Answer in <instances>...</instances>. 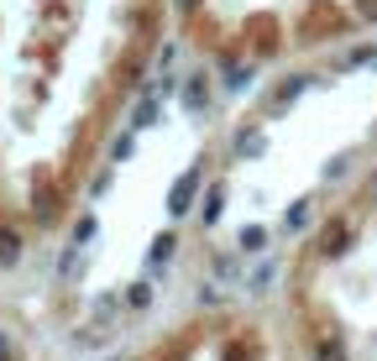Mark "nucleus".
Returning <instances> with one entry per match:
<instances>
[{
    "instance_id": "1",
    "label": "nucleus",
    "mask_w": 377,
    "mask_h": 361,
    "mask_svg": "<svg viewBox=\"0 0 377 361\" xmlns=\"http://www.w3.org/2000/svg\"><path fill=\"white\" fill-rule=\"evenodd\" d=\"M194 188H200V173H184L173 184V194H168V210L173 215H188V199H194Z\"/></svg>"
},
{
    "instance_id": "2",
    "label": "nucleus",
    "mask_w": 377,
    "mask_h": 361,
    "mask_svg": "<svg viewBox=\"0 0 377 361\" xmlns=\"http://www.w3.org/2000/svg\"><path fill=\"white\" fill-rule=\"evenodd\" d=\"M152 116H157V89L137 105V121H131V126H137V131H141V126H152Z\"/></svg>"
},
{
    "instance_id": "3",
    "label": "nucleus",
    "mask_w": 377,
    "mask_h": 361,
    "mask_svg": "<svg viewBox=\"0 0 377 361\" xmlns=\"http://www.w3.org/2000/svg\"><path fill=\"white\" fill-rule=\"evenodd\" d=\"M16 252H21V236H16V231H0V262H16Z\"/></svg>"
},
{
    "instance_id": "4",
    "label": "nucleus",
    "mask_w": 377,
    "mask_h": 361,
    "mask_svg": "<svg viewBox=\"0 0 377 361\" xmlns=\"http://www.w3.org/2000/svg\"><path fill=\"white\" fill-rule=\"evenodd\" d=\"M173 236H157V241H152V252H147V262H168V256H173Z\"/></svg>"
},
{
    "instance_id": "5",
    "label": "nucleus",
    "mask_w": 377,
    "mask_h": 361,
    "mask_svg": "<svg viewBox=\"0 0 377 361\" xmlns=\"http://www.w3.org/2000/svg\"><path fill=\"white\" fill-rule=\"evenodd\" d=\"M262 241H268V231H262V225H252V231H241V252H262Z\"/></svg>"
},
{
    "instance_id": "6",
    "label": "nucleus",
    "mask_w": 377,
    "mask_h": 361,
    "mask_svg": "<svg viewBox=\"0 0 377 361\" xmlns=\"http://www.w3.org/2000/svg\"><path fill=\"white\" fill-rule=\"evenodd\" d=\"M220 199H225V188H210V194H204V220H220Z\"/></svg>"
},
{
    "instance_id": "7",
    "label": "nucleus",
    "mask_w": 377,
    "mask_h": 361,
    "mask_svg": "<svg viewBox=\"0 0 377 361\" xmlns=\"http://www.w3.org/2000/svg\"><path fill=\"white\" fill-rule=\"evenodd\" d=\"M319 361H346V351H341V346H330V340H325V346H319Z\"/></svg>"
},
{
    "instance_id": "8",
    "label": "nucleus",
    "mask_w": 377,
    "mask_h": 361,
    "mask_svg": "<svg viewBox=\"0 0 377 361\" xmlns=\"http://www.w3.org/2000/svg\"><path fill=\"white\" fill-rule=\"evenodd\" d=\"M178 6H184V11H194V6H200V0H178Z\"/></svg>"
},
{
    "instance_id": "9",
    "label": "nucleus",
    "mask_w": 377,
    "mask_h": 361,
    "mask_svg": "<svg viewBox=\"0 0 377 361\" xmlns=\"http://www.w3.org/2000/svg\"><path fill=\"white\" fill-rule=\"evenodd\" d=\"M6 351H11V346H6V335H0V361H6Z\"/></svg>"
}]
</instances>
